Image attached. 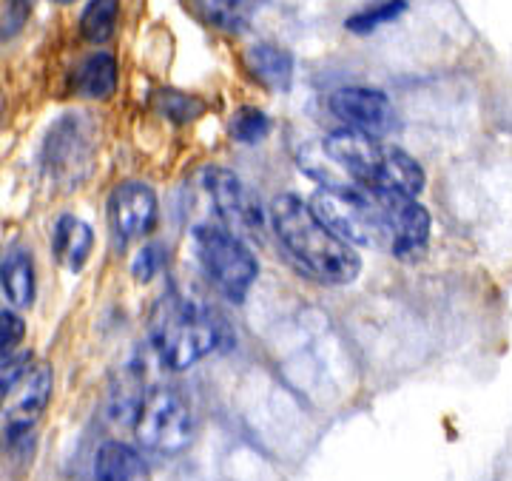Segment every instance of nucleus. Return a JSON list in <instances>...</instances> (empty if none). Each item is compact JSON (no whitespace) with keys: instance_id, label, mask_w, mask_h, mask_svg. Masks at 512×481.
Instances as JSON below:
<instances>
[{"instance_id":"obj_1","label":"nucleus","mask_w":512,"mask_h":481,"mask_svg":"<svg viewBox=\"0 0 512 481\" xmlns=\"http://www.w3.org/2000/svg\"><path fill=\"white\" fill-rule=\"evenodd\" d=\"M276 240L282 242L293 265L322 285H350L362 271L356 248L316 217L311 205L293 194L276 197L271 205Z\"/></svg>"},{"instance_id":"obj_2","label":"nucleus","mask_w":512,"mask_h":481,"mask_svg":"<svg viewBox=\"0 0 512 481\" xmlns=\"http://www.w3.org/2000/svg\"><path fill=\"white\" fill-rule=\"evenodd\" d=\"M407 194L370 191L362 185H325L316 191L311 208L316 217L350 245H365L396 254L399 203Z\"/></svg>"},{"instance_id":"obj_3","label":"nucleus","mask_w":512,"mask_h":481,"mask_svg":"<svg viewBox=\"0 0 512 481\" xmlns=\"http://www.w3.org/2000/svg\"><path fill=\"white\" fill-rule=\"evenodd\" d=\"M322 151L333 166L350 174L362 188L407 197H419L424 191V168L404 148L382 143L379 137L350 129L333 131L325 137Z\"/></svg>"},{"instance_id":"obj_4","label":"nucleus","mask_w":512,"mask_h":481,"mask_svg":"<svg viewBox=\"0 0 512 481\" xmlns=\"http://www.w3.org/2000/svg\"><path fill=\"white\" fill-rule=\"evenodd\" d=\"M225 339L214 311L191 299L165 296L151 316V348L168 370H185L217 351Z\"/></svg>"},{"instance_id":"obj_5","label":"nucleus","mask_w":512,"mask_h":481,"mask_svg":"<svg viewBox=\"0 0 512 481\" xmlns=\"http://www.w3.org/2000/svg\"><path fill=\"white\" fill-rule=\"evenodd\" d=\"M191 248L202 274L211 279L228 299H245L259 277L254 251L234 231L217 222H200L191 228Z\"/></svg>"},{"instance_id":"obj_6","label":"nucleus","mask_w":512,"mask_h":481,"mask_svg":"<svg viewBox=\"0 0 512 481\" xmlns=\"http://www.w3.org/2000/svg\"><path fill=\"white\" fill-rule=\"evenodd\" d=\"M134 436L140 447H146L157 456L183 453L194 436L191 407L177 390L154 388L134 419Z\"/></svg>"},{"instance_id":"obj_7","label":"nucleus","mask_w":512,"mask_h":481,"mask_svg":"<svg viewBox=\"0 0 512 481\" xmlns=\"http://www.w3.org/2000/svg\"><path fill=\"white\" fill-rule=\"evenodd\" d=\"M202 188L211 197V205L217 211L222 225L242 237H262L265 231V211L259 205V197L248 185L239 180V174L228 168L211 166L200 174Z\"/></svg>"},{"instance_id":"obj_8","label":"nucleus","mask_w":512,"mask_h":481,"mask_svg":"<svg viewBox=\"0 0 512 481\" xmlns=\"http://www.w3.org/2000/svg\"><path fill=\"white\" fill-rule=\"evenodd\" d=\"M83 114H66L46 134L43 143V166L55 177L77 180L92 163L94 134Z\"/></svg>"},{"instance_id":"obj_9","label":"nucleus","mask_w":512,"mask_h":481,"mask_svg":"<svg viewBox=\"0 0 512 481\" xmlns=\"http://www.w3.org/2000/svg\"><path fill=\"white\" fill-rule=\"evenodd\" d=\"M333 117L345 123V129L370 134V137H384L396 126V109L390 97L379 89L367 86H345L336 89L328 100Z\"/></svg>"},{"instance_id":"obj_10","label":"nucleus","mask_w":512,"mask_h":481,"mask_svg":"<svg viewBox=\"0 0 512 481\" xmlns=\"http://www.w3.org/2000/svg\"><path fill=\"white\" fill-rule=\"evenodd\" d=\"M52 385V368L40 365L3 399V442L18 444L29 436V430L40 422V416L52 402Z\"/></svg>"},{"instance_id":"obj_11","label":"nucleus","mask_w":512,"mask_h":481,"mask_svg":"<svg viewBox=\"0 0 512 481\" xmlns=\"http://www.w3.org/2000/svg\"><path fill=\"white\" fill-rule=\"evenodd\" d=\"M154 222H157V194L151 185L128 180L111 191L109 225L120 245L148 237Z\"/></svg>"},{"instance_id":"obj_12","label":"nucleus","mask_w":512,"mask_h":481,"mask_svg":"<svg viewBox=\"0 0 512 481\" xmlns=\"http://www.w3.org/2000/svg\"><path fill=\"white\" fill-rule=\"evenodd\" d=\"M245 69L271 92H288L293 80L291 52L279 49L274 43H254L245 49Z\"/></svg>"},{"instance_id":"obj_13","label":"nucleus","mask_w":512,"mask_h":481,"mask_svg":"<svg viewBox=\"0 0 512 481\" xmlns=\"http://www.w3.org/2000/svg\"><path fill=\"white\" fill-rule=\"evenodd\" d=\"M94 481H151L146 459L126 442H103L94 459Z\"/></svg>"},{"instance_id":"obj_14","label":"nucleus","mask_w":512,"mask_h":481,"mask_svg":"<svg viewBox=\"0 0 512 481\" xmlns=\"http://www.w3.org/2000/svg\"><path fill=\"white\" fill-rule=\"evenodd\" d=\"M52 248H55L57 262L66 268V271H80L89 257H92L94 248V234L92 228L83 220H77L72 214H63L52 228Z\"/></svg>"},{"instance_id":"obj_15","label":"nucleus","mask_w":512,"mask_h":481,"mask_svg":"<svg viewBox=\"0 0 512 481\" xmlns=\"http://www.w3.org/2000/svg\"><path fill=\"white\" fill-rule=\"evenodd\" d=\"M74 92L89 100H106L117 89V60L109 52L83 57L74 69Z\"/></svg>"},{"instance_id":"obj_16","label":"nucleus","mask_w":512,"mask_h":481,"mask_svg":"<svg viewBox=\"0 0 512 481\" xmlns=\"http://www.w3.org/2000/svg\"><path fill=\"white\" fill-rule=\"evenodd\" d=\"M0 288H3V299L12 308H29L35 302V265H32V257L26 251L12 248L3 257Z\"/></svg>"},{"instance_id":"obj_17","label":"nucleus","mask_w":512,"mask_h":481,"mask_svg":"<svg viewBox=\"0 0 512 481\" xmlns=\"http://www.w3.org/2000/svg\"><path fill=\"white\" fill-rule=\"evenodd\" d=\"M259 3L262 0H194V9L211 26L225 29V32H237L242 26H248V20L254 18Z\"/></svg>"},{"instance_id":"obj_18","label":"nucleus","mask_w":512,"mask_h":481,"mask_svg":"<svg viewBox=\"0 0 512 481\" xmlns=\"http://www.w3.org/2000/svg\"><path fill=\"white\" fill-rule=\"evenodd\" d=\"M117 20H120V0H89L80 15V35L94 46H103L117 32Z\"/></svg>"},{"instance_id":"obj_19","label":"nucleus","mask_w":512,"mask_h":481,"mask_svg":"<svg viewBox=\"0 0 512 481\" xmlns=\"http://www.w3.org/2000/svg\"><path fill=\"white\" fill-rule=\"evenodd\" d=\"M410 3L413 0H376L367 9H362L353 18L345 20V26H348V32H353V35H370L379 26H384V23H393L396 18H402Z\"/></svg>"},{"instance_id":"obj_20","label":"nucleus","mask_w":512,"mask_h":481,"mask_svg":"<svg viewBox=\"0 0 512 481\" xmlns=\"http://www.w3.org/2000/svg\"><path fill=\"white\" fill-rule=\"evenodd\" d=\"M268 131H271V120H268L265 111L256 109V106H242V109H237L234 117H231V123H228V134L237 143H245V146L265 140Z\"/></svg>"},{"instance_id":"obj_21","label":"nucleus","mask_w":512,"mask_h":481,"mask_svg":"<svg viewBox=\"0 0 512 481\" xmlns=\"http://www.w3.org/2000/svg\"><path fill=\"white\" fill-rule=\"evenodd\" d=\"M157 109H160L163 117L174 120V123H191V120H197L205 111V106H202V100L191 97V94L165 89V92L157 94Z\"/></svg>"},{"instance_id":"obj_22","label":"nucleus","mask_w":512,"mask_h":481,"mask_svg":"<svg viewBox=\"0 0 512 481\" xmlns=\"http://www.w3.org/2000/svg\"><path fill=\"white\" fill-rule=\"evenodd\" d=\"M165 262H168V251H165L163 245L160 242H148L131 259V277L146 285V282H151L163 271Z\"/></svg>"},{"instance_id":"obj_23","label":"nucleus","mask_w":512,"mask_h":481,"mask_svg":"<svg viewBox=\"0 0 512 481\" xmlns=\"http://www.w3.org/2000/svg\"><path fill=\"white\" fill-rule=\"evenodd\" d=\"M29 365H32V353L20 351L3 356V370H0V393H3V399L32 373Z\"/></svg>"},{"instance_id":"obj_24","label":"nucleus","mask_w":512,"mask_h":481,"mask_svg":"<svg viewBox=\"0 0 512 481\" xmlns=\"http://www.w3.org/2000/svg\"><path fill=\"white\" fill-rule=\"evenodd\" d=\"M35 0H3V40L15 37L32 15Z\"/></svg>"},{"instance_id":"obj_25","label":"nucleus","mask_w":512,"mask_h":481,"mask_svg":"<svg viewBox=\"0 0 512 481\" xmlns=\"http://www.w3.org/2000/svg\"><path fill=\"white\" fill-rule=\"evenodd\" d=\"M23 333H26V322H23V316L3 308V314H0V351H3V356L15 353L18 342L23 339Z\"/></svg>"},{"instance_id":"obj_26","label":"nucleus","mask_w":512,"mask_h":481,"mask_svg":"<svg viewBox=\"0 0 512 481\" xmlns=\"http://www.w3.org/2000/svg\"><path fill=\"white\" fill-rule=\"evenodd\" d=\"M55 3H63V6H66V3H74V0H55Z\"/></svg>"}]
</instances>
